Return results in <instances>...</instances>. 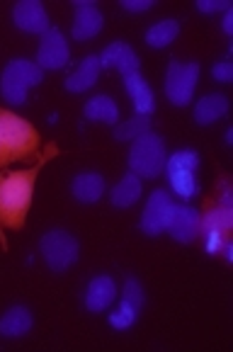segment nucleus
Returning a JSON list of instances; mask_svg holds the SVG:
<instances>
[{"instance_id":"obj_10","label":"nucleus","mask_w":233,"mask_h":352,"mask_svg":"<svg viewBox=\"0 0 233 352\" xmlns=\"http://www.w3.org/2000/svg\"><path fill=\"white\" fill-rule=\"evenodd\" d=\"M68 58H71V49H68V42L61 34V30L52 27V30L44 32L39 49H36V66L42 71H58V68L68 66Z\"/></svg>"},{"instance_id":"obj_1","label":"nucleus","mask_w":233,"mask_h":352,"mask_svg":"<svg viewBox=\"0 0 233 352\" xmlns=\"http://www.w3.org/2000/svg\"><path fill=\"white\" fill-rule=\"evenodd\" d=\"M56 153V144H49L42 151V155H39L36 166L27 168V170H15L8 173V175H0V243H3V248H8L3 228L17 231V228L25 226L27 214H30L32 207V197H34L36 175Z\"/></svg>"},{"instance_id":"obj_27","label":"nucleus","mask_w":233,"mask_h":352,"mask_svg":"<svg viewBox=\"0 0 233 352\" xmlns=\"http://www.w3.org/2000/svg\"><path fill=\"white\" fill-rule=\"evenodd\" d=\"M195 6H197V10L204 12V15H217V12H226L228 8H231V3H228V0H197Z\"/></svg>"},{"instance_id":"obj_5","label":"nucleus","mask_w":233,"mask_h":352,"mask_svg":"<svg viewBox=\"0 0 233 352\" xmlns=\"http://www.w3.org/2000/svg\"><path fill=\"white\" fill-rule=\"evenodd\" d=\"M199 153L195 148H180L166 161V175L170 182V190L182 202H192L199 195Z\"/></svg>"},{"instance_id":"obj_26","label":"nucleus","mask_w":233,"mask_h":352,"mask_svg":"<svg viewBox=\"0 0 233 352\" xmlns=\"http://www.w3.org/2000/svg\"><path fill=\"white\" fill-rule=\"evenodd\" d=\"M199 236L204 239V248H207L209 255H221L228 243L226 233H219V231H204V233H199Z\"/></svg>"},{"instance_id":"obj_25","label":"nucleus","mask_w":233,"mask_h":352,"mask_svg":"<svg viewBox=\"0 0 233 352\" xmlns=\"http://www.w3.org/2000/svg\"><path fill=\"white\" fill-rule=\"evenodd\" d=\"M148 129H151L148 117L134 114L131 120H124L122 124H117V129H114V139L117 141H134V139H139L141 134H146Z\"/></svg>"},{"instance_id":"obj_6","label":"nucleus","mask_w":233,"mask_h":352,"mask_svg":"<svg viewBox=\"0 0 233 352\" xmlns=\"http://www.w3.org/2000/svg\"><path fill=\"white\" fill-rule=\"evenodd\" d=\"M39 253L52 272H66L80 258V243L66 228H52L39 239Z\"/></svg>"},{"instance_id":"obj_21","label":"nucleus","mask_w":233,"mask_h":352,"mask_svg":"<svg viewBox=\"0 0 233 352\" xmlns=\"http://www.w3.org/2000/svg\"><path fill=\"white\" fill-rule=\"evenodd\" d=\"M83 117L88 122H100V124H117L120 120V107L109 95H93L85 102Z\"/></svg>"},{"instance_id":"obj_8","label":"nucleus","mask_w":233,"mask_h":352,"mask_svg":"<svg viewBox=\"0 0 233 352\" xmlns=\"http://www.w3.org/2000/svg\"><path fill=\"white\" fill-rule=\"evenodd\" d=\"M144 301H146V296H144V287H141V282L134 280V277H129V280L124 282V287H122L120 304L109 311V318H107L109 326H112L114 331H129V328L139 321V314H141V309H144Z\"/></svg>"},{"instance_id":"obj_31","label":"nucleus","mask_w":233,"mask_h":352,"mask_svg":"<svg viewBox=\"0 0 233 352\" xmlns=\"http://www.w3.org/2000/svg\"><path fill=\"white\" fill-rule=\"evenodd\" d=\"M221 27H223V32H226L228 36L233 34V10L228 8L226 12H223V22H221Z\"/></svg>"},{"instance_id":"obj_23","label":"nucleus","mask_w":233,"mask_h":352,"mask_svg":"<svg viewBox=\"0 0 233 352\" xmlns=\"http://www.w3.org/2000/svg\"><path fill=\"white\" fill-rule=\"evenodd\" d=\"M177 34H180V22L177 20H161V22H155V25H151L148 30H146L144 39L151 49H166L175 42Z\"/></svg>"},{"instance_id":"obj_19","label":"nucleus","mask_w":233,"mask_h":352,"mask_svg":"<svg viewBox=\"0 0 233 352\" xmlns=\"http://www.w3.org/2000/svg\"><path fill=\"white\" fill-rule=\"evenodd\" d=\"M34 326V316H32V311L22 304H15L0 316V338H25L27 333L32 331Z\"/></svg>"},{"instance_id":"obj_32","label":"nucleus","mask_w":233,"mask_h":352,"mask_svg":"<svg viewBox=\"0 0 233 352\" xmlns=\"http://www.w3.org/2000/svg\"><path fill=\"white\" fill-rule=\"evenodd\" d=\"M223 141H226V146L233 144V129H226V139H223Z\"/></svg>"},{"instance_id":"obj_11","label":"nucleus","mask_w":233,"mask_h":352,"mask_svg":"<svg viewBox=\"0 0 233 352\" xmlns=\"http://www.w3.org/2000/svg\"><path fill=\"white\" fill-rule=\"evenodd\" d=\"M199 226H202V214L190 204H173L170 221L166 231L170 233L177 243H192L199 239Z\"/></svg>"},{"instance_id":"obj_22","label":"nucleus","mask_w":233,"mask_h":352,"mask_svg":"<svg viewBox=\"0 0 233 352\" xmlns=\"http://www.w3.org/2000/svg\"><path fill=\"white\" fill-rule=\"evenodd\" d=\"M141 199V177H136L134 173H126L117 185L109 192V202L117 209H129Z\"/></svg>"},{"instance_id":"obj_29","label":"nucleus","mask_w":233,"mask_h":352,"mask_svg":"<svg viewBox=\"0 0 233 352\" xmlns=\"http://www.w3.org/2000/svg\"><path fill=\"white\" fill-rule=\"evenodd\" d=\"M122 8L126 12H146L153 8V0H122Z\"/></svg>"},{"instance_id":"obj_9","label":"nucleus","mask_w":233,"mask_h":352,"mask_svg":"<svg viewBox=\"0 0 233 352\" xmlns=\"http://www.w3.org/2000/svg\"><path fill=\"white\" fill-rule=\"evenodd\" d=\"M173 204L175 202H173V197L166 190H155L148 197V202H146L144 212H141V221H139L141 231H144L146 236H151V239L161 236L168 228V221H170Z\"/></svg>"},{"instance_id":"obj_17","label":"nucleus","mask_w":233,"mask_h":352,"mask_svg":"<svg viewBox=\"0 0 233 352\" xmlns=\"http://www.w3.org/2000/svg\"><path fill=\"white\" fill-rule=\"evenodd\" d=\"M71 195H73V199L80 204L100 202L104 195V177L95 170L78 173V175L71 180Z\"/></svg>"},{"instance_id":"obj_7","label":"nucleus","mask_w":233,"mask_h":352,"mask_svg":"<svg viewBox=\"0 0 233 352\" xmlns=\"http://www.w3.org/2000/svg\"><path fill=\"white\" fill-rule=\"evenodd\" d=\"M199 63L192 61V63H180L173 58L168 63V71H166V98L170 100V104L175 107H185L190 104V100L195 98V90H197L199 83Z\"/></svg>"},{"instance_id":"obj_30","label":"nucleus","mask_w":233,"mask_h":352,"mask_svg":"<svg viewBox=\"0 0 233 352\" xmlns=\"http://www.w3.org/2000/svg\"><path fill=\"white\" fill-rule=\"evenodd\" d=\"M219 204L221 207H233V190L228 185V180L219 182Z\"/></svg>"},{"instance_id":"obj_24","label":"nucleus","mask_w":233,"mask_h":352,"mask_svg":"<svg viewBox=\"0 0 233 352\" xmlns=\"http://www.w3.org/2000/svg\"><path fill=\"white\" fill-rule=\"evenodd\" d=\"M233 226V207H221L217 204L214 209H209L202 217V226H199V233L204 231H219V233H231Z\"/></svg>"},{"instance_id":"obj_28","label":"nucleus","mask_w":233,"mask_h":352,"mask_svg":"<svg viewBox=\"0 0 233 352\" xmlns=\"http://www.w3.org/2000/svg\"><path fill=\"white\" fill-rule=\"evenodd\" d=\"M212 76H214V80H219V83H231L233 80V63L231 61H219L217 66L212 68Z\"/></svg>"},{"instance_id":"obj_4","label":"nucleus","mask_w":233,"mask_h":352,"mask_svg":"<svg viewBox=\"0 0 233 352\" xmlns=\"http://www.w3.org/2000/svg\"><path fill=\"white\" fill-rule=\"evenodd\" d=\"M166 161H168V151L158 134L146 131L139 139L131 141L126 163H129V170L134 173L136 177L155 180V177L166 170Z\"/></svg>"},{"instance_id":"obj_14","label":"nucleus","mask_w":233,"mask_h":352,"mask_svg":"<svg viewBox=\"0 0 233 352\" xmlns=\"http://www.w3.org/2000/svg\"><path fill=\"white\" fill-rule=\"evenodd\" d=\"M114 301H117V282H114L109 275H98L88 282L85 294H83V304L90 314L107 311Z\"/></svg>"},{"instance_id":"obj_20","label":"nucleus","mask_w":233,"mask_h":352,"mask_svg":"<svg viewBox=\"0 0 233 352\" xmlns=\"http://www.w3.org/2000/svg\"><path fill=\"white\" fill-rule=\"evenodd\" d=\"M228 114V98L223 93H209L202 100H197L195 104V112H192V120L197 122L199 126L217 124L219 120H223Z\"/></svg>"},{"instance_id":"obj_2","label":"nucleus","mask_w":233,"mask_h":352,"mask_svg":"<svg viewBox=\"0 0 233 352\" xmlns=\"http://www.w3.org/2000/svg\"><path fill=\"white\" fill-rule=\"evenodd\" d=\"M42 139L36 129L20 114L10 109H0V168L15 161H32L39 155Z\"/></svg>"},{"instance_id":"obj_3","label":"nucleus","mask_w":233,"mask_h":352,"mask_svg":"<svg viewBox=\"0 0 233 352\" xmlns=\"http://www.w3.org/2000/svg\"><path fill=\"white\" fill-rule=\"evenodd\" d=\"M44 80V71L30 58H12L5 63L0 73V95L15 107H22L27 102L30 88L39 85Z\"/></svg>"},{"instance_id":"obj_16","label":"nucleus","mask_w":233,"mask_h":352,"mask_svg":"<svg viewBox=\"0 0 233 352\" xmlns=\"http://www.w3.org/2000/svg\"><path fill=\"white\" fill-rule=\"evenodd\" d=\"M124 90H126V95H129L131 107H134L136 114H141V117H148V114H153L155 93L151 90V85L146 83V78L141 76L139 71L124 76Z\"/></svg>"},{"instance_id":"obj_12","label":"nucleus","mask_w":233,"mask_h":352,"mask_svg":"<svg viewBox=\"0 0 233 352\" xmlns=\"http://www.w3.org/2000/svg\"><path fill=\"white\" fill-rule=\"evenodd\" d=\"M12 22L25 34H44L52 30L49 25V12L39 0H20L12 8Z\"/></svg>"},{"instance_id":"obj_13","label":"nucleus","mask_w":233,"mask_h":352,"mask_svg":"<svg viewBox=\"0 0 233 352\" xmlns=\"http://www.w3.org/2000/svg\"><path fill=\"white\" fill-rule=\"evenodd\" d=\"M73 8H76V17H73L71 34L76 42H88V39H93V36H98L102 32L104 17L95 3H90V0H76Z\"/></svg>"},{"instance_id":"obj_18","label":"nucleus","mask_w":233,"mask_h":352,"mask_svg":"<svg viewBox=\"0 0 233 352\" xmlns=\"http://www.w3.org/2000/svg\"><path fill=\"white\" fill-rule=\"evenodd\" d=\"M100 71H102V66H100V56L98 54H90V56H85L83 61L78 63V68L66 78V83L63 85H66V90L73 95L88 93V90L98 83Z\"/></svg>"},{"instance_id":"obj_15","label":"nucleus","mask_w":233,"mask_h":352,"mask_svg":"<svg viewBox=\"0 0 233 352\" xmlns=\"http://www.w3.org/2000/svg\"><path fill=\"white\" fill-rule=\"evenodd\" d=\"M100 66L120 71L122 78H124V76H129V73L139 71L141 61H139V56H136V52L126 42H112L100 54Z\"/></svg>"}]
</instances>
